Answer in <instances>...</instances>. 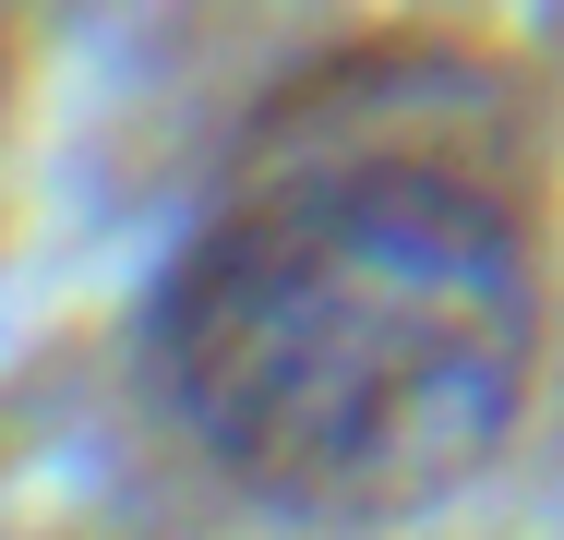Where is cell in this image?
<instances>
[{
    "label": "cell",
    "instance_id": "6da1fadb",
    "mask_svg": "<svg viewBox=\"0 0 564 540\" xmlns=\"http://www.w3.org/2000/svg\"><path fill=\"white\" fill-rule=\"evenodd\" d=\"M564 324V85L492 24L384 12L276 61L169 228L132 385L276 529L480 493Z\"/></svg>",
    "mask_w": 564,
    "mask_h": 540
}]
</instances>
